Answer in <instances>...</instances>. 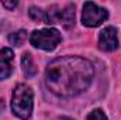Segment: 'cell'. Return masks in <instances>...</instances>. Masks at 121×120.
<instances>
[{
  "instance_id": "cell-1",
  "label": "cell",
  "mask_w": 121,
  "mask_h": 120,
  "mask_svg": "<svg viewBox=\"0 0 121 120\" xmlns=\"http://www.w3.org/2000/svg\"><path fill=\"white\" fill-rule=\"evenodd\" d=\"M94 68L82 57H59L51 61L45 69V86L59 97H73L90 86Z\"/></svg>"
},
{
  "instance_id": "cell-13",
  "label": "cell",
  "mask_w": 121,
  "mask_h": 120,
  "mask_svg": "<svg viewBox=\"0 0 121 120\" xmlns=\"http://www.w3.org/2000/svg\"><path fill=\"white\" fill-rule=\"evenodd\" d=\"M58 120H73V119H70V117H59Z\"/></svg>"
},
{
  "instance_id": "cell-9",
  "label": "cell",
  "mask_w": 121,
  "mask_h": 120,
  "mask_svg": "<svg viewBox=\"0 0 121 120\" xmlns=\"http://www.w3.org/2000/svg\"><path fill=\"white\" fill-rule=\"evenodd\" d=\"M27 40V31L26 30H18L13 34H10L9 37V42L11 45H16V47H21Z\"/></svg>"
},
{
  "instance_id": "cell-8",
  "label": "cell",
  "mask_w": 121,
  "mask_h": 120,
  "mask_svg": "<svg viewBox=\"0 0 121 120\" xmlns=\"http://www.w3.org/2000/svg\"><path fill=\"white\" fill-rule=\"evenodd\" d=\"M21 68H23V72L27 78H32L35 74H37V65L32 60V55L30 52H26L23 54L21 57Z\"/></svg>"
},
{
  "instance_id": "cell-6",
  "label": "cell",
  "mask_w": 121,
  "mask_h": 120,
  "mask_svg": "<svg viewBox=\"0 0 121 120\" xmlns=\"http://www.w3.org/2000/svg\"><path fill=\"white\" fill-rule=\"evenodd\" d=\"M14 54L10 48H0V79H7L13 72Z\"/></svg>"
},
{
  "instance_id": "cell-2",
  "label": "cell",
  "mask_w": 121,
  "mask_h": 120,
  "mask_svg": "<svg viewBox=\"0 0 121 120\" xmlns=\"http://www.w3.org/2000/svg\"><path fill=\"white\" fill-rule=\"evenodd\" d=\"M34 107V92L28 85H17L11 95V110L21 120H28Z\"/></svg>"
},
{
  "instance_id": "cell-4",
  "label": "cell",
  "mask_w": 121,
  "mask_h": 120,
  "mask_svg": "<svg viewBox=\"0 0 121 120\" xmlns=\"http://www.w3.org/2000/svg\"><path fill=\"white\" fill-rule=\"evenodd\" d=\"M108 17V11L103 7H100L96 3L86 1L83 4V11H82V23L86 27H97L103 21H106Z\"/></svg>"
},
{
  "instance_id": "cell-11",
  "label": "cell",
  "mask_w": 121,
  "mask_h": 120,
  "mask_svg": "<svg viewBox=\"0 0 121 120\" xmlns=\"http://www.w3.org/2000/svg\"><path fill=\"white\" fill-rule=\"evenodd\" d=\"M86 120H107V116H106V113L101 109H94V110H91L89 113Z\"/></svg>"
},
{
  "instance_id": "cell-10",
  "label": "cell",
  "mask_w": 121,
  "mask_h": 120,
  "mask_svg": "<svg viewBox=\"0 0 121 120\" xmlns=\"http://www.w3.org/2000/svg\"><path fill=\"white\" fill-rule=\"evenodd\" d=\"M28 14L32 20L35 21H41V23H45V10H42L41 7H37V6H31L30 10H28Z\"/></svg>"
},
{
  "instance_id": "cell-12",
  "label": "cell",
  "mask_w": 121,
  "mask_h": 120,
  "mask_svg": "<svg viewBox=\"0 0 121 120\" xmlns=\"http://www.w3.org/2000/svg\"><path fill=\"white\" fill-rule=\"evenodd\" d=\"M1 6L9 9V10H13V9H16L18 6V3L17 1H1Z\"/></svg>"
},
{
  "instance_id": "cell-3",
  "label": "cell",
  "mask_w": 121,
  "mask_h": 120,
  "mask_svg": "<svg viewBox=\"0 0 121 120\" xmlns=\"http://www.w3.org/2000/svg\"><path fill=\"white\" fill-rule=\"evenodd\" d=\"M62 41V35L56 28H41L34 30L30 34V42L32 47L44 51H54Z\"/></svg>"
},
{
  "instance_id": "cell-7",
  "label": "cell",
  "mask_w": 121,
  "mask_h": 120,
  "mask_svg": "<svg viewBox=\"0 0 121 120\" xmlns=\"http://www.w3.org/2000/svg\"><path fill=\"white\" fill-rule=\"evenodd\" d=\"M63 28L69 30L73 27L75 24V4H66L65 7L60 9V14H59V23Z\"/></svg>"
},
{
  "instance_id": "cell-5",
  "label": "cell",
  "mask_w": 121,
  "mask_h": 120,
  "mask_svg": "<svg viewBox=\"0 0 121 120\" xmlns=\"http://www.w3.org/2000/svg\"><path fill=\"white\" fill-rule=\"evenodd\" d=\"M99 48L101 51H114L118 48V35L117 28L114 27H106L101 30L99 35Z\"/></svg>"
}]
</instances>
